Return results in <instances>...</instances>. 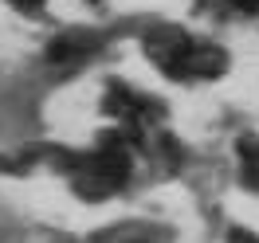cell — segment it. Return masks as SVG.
Listing matches in <instances>:
<instances>
[{"mask_svg": "<svg viewBox=\"0 0 259 243\" xmlns=\"http://www.w3.org/2000/svg\"><path fill=\"white\" fill-rule=\"evenodd\" d=\"M228 67L224 51L220 47H196V43H185V51H181L173 63L165 67L173 79H212V75H220Z\"/></svg>", "mask_w": 259, "mask_h": 243, "instance_id": "cell-1", "label": "cell"}, {"mask_svg": "<svg viewBox=\"0 0 259 243\" xmlns=\"http://www.w3.org/2000/svg\"><path fill=\"white\" fill-rule=\"evenodd\" d=\"M91 47H95L91 35H63L51 43V59H75V55H87Z\"/></svg>", "mask_w": 259, "mask_h": 243, "instance_id": "cell-2", "label": "cell"}, {"mask_svg": "<svg viewBox=\"0 0 259 243\" xmlns=\"http://www.w3.org/2000/svg\"><path fill=\"white\" fill-rule=\"evenodd\" d=\"M240 161L247 184H259V141H240Z\"/></svg>", "mask_w": 259, "mask_h": 243, "instance_id": "cell-3", "label": "cell"}, {"mask_svg": "<svg viewBox=\"0 0 259 243\" xmlns=\"http://www.w3.org/2000/svg\"><path fill=\"white\" fill-rule=\"evenodd\" d=\"M12 4H16V8H24V12H35L44 0H12Z\"/></svg>", "mask_w": 259, "mask_h": 243, "instance_id": "cell-4", "label": "cell"}]
</instances>
